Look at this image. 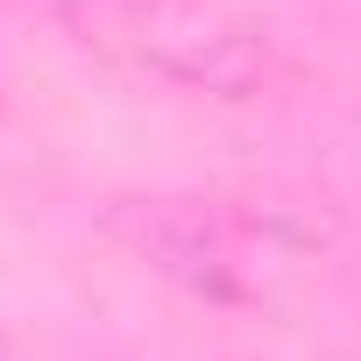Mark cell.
<instances>
[]
</instances>
